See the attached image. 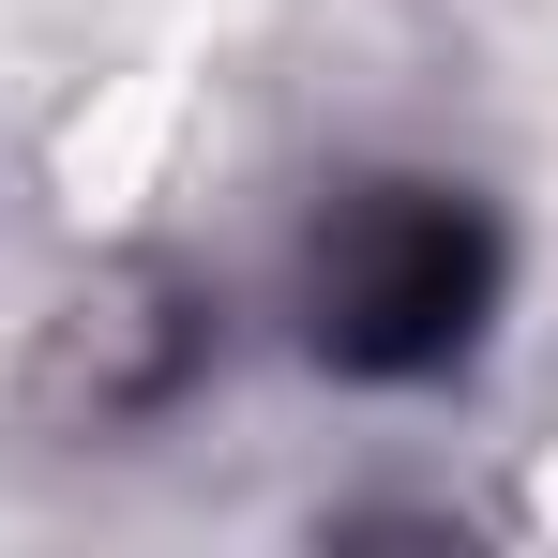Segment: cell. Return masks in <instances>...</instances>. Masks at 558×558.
<instances>
[{
    "instance_id": "obj_2",
    "label": "cell",
    "mask_w": 558,
    "mask_h": 558,
    "mask_svg": "<svg viewBox=\"0 0 558 558\" xmlns=\"http://www.w3.org/2000/svg\"><path fill=\"white\" fill-rule=\"evenodd\" d=\"M211 363H227V302H211V272H182V257H106V272L31 332L15 408H31L46 438H136V423L196 408Z\"/></svg>"
},
{
    "instance_id": "obj_1",
    "label": "cell",
    "mask_w": 558,
    "mask_h": 558,
    "mask_svg": "<svg viewBox=\"0 0 558 558\" xmlns=\"http://www.w3.org/2000/svg\"><path fill=\"white\" fill-rule=\"evenodd\" d=\"M513 287L498 211L438 167H348L302 227V348L348 392H438L483 363V317Z\"/></svg>"
}]
</instances>
